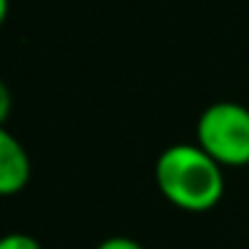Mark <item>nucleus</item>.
Segmentation results:
<instances>
[{"label": "nucleus", "mask_w": 249, "mask_h": 249, "mask_svg": "<svg viewBox=\"0 0 249 249\" xmlns=\"http://www.w3.org/2000/svg\"><path fill=\"white\" fill-rule=\"evenodd\" d=\"M196 145L222 169L249 163V110L238 102H214L196 124Z\"/></svg>", "instance_id": "2"}, {"label": "nucleus", "mask_w": 249, "mask_h": 249, "mask_svg": "<svg viewBox=\"0 0 249 249\" xmlns=\"http://www.w3.org/2000/svg\"><path fill=\"white\" fill-rule=\"evenodd\" d=\"M6 17H8V0H0V24L6 22Z\"/></svg>", "instance_id": "7"}, {"label": "nucleus", "mask_w": 249, "mask_h": 249, "mask_svg": "<svg viewBox=\"0 0 249 249\" xmlns=\"http://www.w3.org/2000/svg\"><path fill=\"white\" fill-rule=\"evenodd\" d=\"M30 174H33V166H30L24 145L6 126H0V196H14L24 190Z\"/></svg>", "instance_id": "3"}, {"label": "nucleus", "mask_w": 249, "mask_h": 249, "mask_svg": "<svg viewBox=\"0 0 249 249\" xmlns=\"http://www.w3.org/2000/svg\"><path fill=\"white\" fill-rule=\"evenodd\" d=\"M0 249H43V247L30 233H6V236H0Z\"/></svg>", "instance_id": "4"}, {"label": "nucleus", "mask_w": 249, "mask_h": 249, "mask_svg": "<svg viewBox=\"0 0 249 249\" xmlns=\"http://www.w3.org/2000/svg\"><path fill=\"white\" fill-rule=\"evenodd\" d=\"M8 115H11V91L3 81H0V126H6Z\"/></svg>", "instance_id": "6"}, {"label": "nucleus", "mask_w": 249, "mask_h": 249, "mask_svg": "<svg viewBox=\"0 0 249 249\" xmlns=\"http://www.w3.org/2000/svg\"><path fill=\"white\" fill-rule=\"evenodd\" d=\"M97 249H145L140 241L134 238H126V236H113V238H105Z\"/></svg>", "instance_id": "5"}, {"label": "nucleus", "mask_w": 249, "mask_h": 249, "mask_svg": "<svg viewBox=\"0 0 249 249\" xmlns=\"http://www.w3.org/2000/svg\"><path fill=\"white\" fill-rule=\"evenodd\" d=\"M156 185L172 206L185 212H206L225 193L222 166L198 145H172L156 161Z\"/></svg>", "instance_id": "1"}]
</instances>
